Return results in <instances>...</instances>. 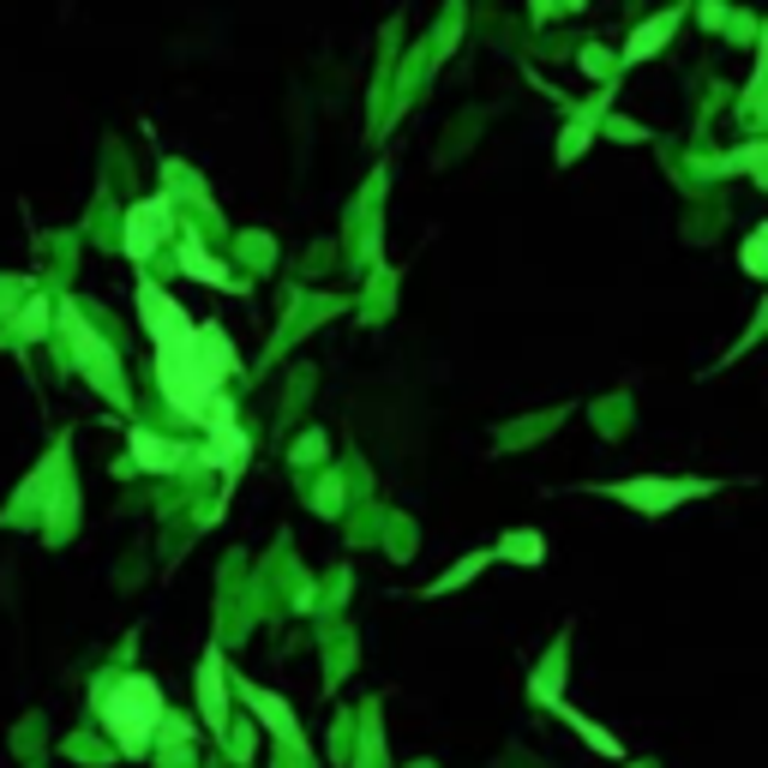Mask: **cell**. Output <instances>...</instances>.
Segmentation results:
<instances>
[{
  "label": "cell",
  "mask_w": 768,
  "mask_h": 768,
  "mask_svg": "<svg viewBox=\"0 0 768 768\" xmlns=\"http://www.w3.org/2000/svg\"><path fill=\"white\" fill-rule=\"evenodd\" d=\"M43 318H48V306H43V301H36V306H31V313H24V330H31V337H36V330H43Z\"/></svg>",
  "instance_id": "e0dca14e"
},
{
  "label": "cell",
  "mask_w": 768,
  "mask_h": 768,
  "mask_svg": "<svg viewBox=\"0 0 768 768\" xmlns=\"http://www.w3.org/2000/svg\"><path fill=\"white\" fill-rule=\"evenodd\" d=\"M624 768H631V763H624Z\"/></svg>",
  "instance_id": "ac0fdd59"
},
{
  "label": "cell",
  "mask_w": 768,
  "mask_h": 768,
  "mask_svg": "<svg viewBox=\"0 0 768 768\" xmlns=\"http://www.w3.org/2000/svg\"><path fill=\"white\" fill-rule=\"evenodd\" d=\"M133 463L138 468H174L181 463V444H169V439H150V432H133Z\"/></svg>",
  "instance_id": "8fae6325"
},
{
  "label": "cell",
  "mask_w": 768,
  "mask_h": 768,
  "mask_svg": "<svg viewBox=\"0 0 768 768\" xmlns=\"http://www.w3.org/2000/svg\"><path fill=\"white\" fill-rule=\"evenodd\" d=\"M157 240H169V199H138L133 211H126V252H133L138 264L157 252Z\"/></svg>",
  "instance_id": "8992f818"
},
{
  "label": "cell",
  "mask_w": 768,
  "mask_h": 768,
  "mask_svg": "<svg viewBox=\"0 0 768 768\" xmlns=\"http://www.w3.org/2000/svg\"><path fill=\"white\" fill-rule=\"evenodd\" d=\"M553 709L565 714V721L576 726V733L588 738V750H595V757H607V763H624V745H619V733H607V726H600V721H588V714H576L571 702H553Z\"/></svg>",
  "instance_id": "9c48e42d"
},
{
  "label": "cell",
  "mask_w": 768,
  "mask_h": 768,
  "mask_svg": "<svg viewBox=\"0 0 768 768\" xmlns=\"http://www.w3.org/2000/svg\"><path fill=\"white\" fill-rule=\"evenodd\" d=\"M181 264H187V276H204V283H228V271L211 259V252H199V247H187Z\"/></svg>",
  "instance_id": "5bb4252c"
},
{
  "label": "cell",
  "mask_w": 768,
  "mask_h": 768,
  "mask_svg": "<svg viewBox=\"0 0 768 768\" xmlns=\"http://www.w3.org/2000/svg\"><path fill=\"white\" fill-rule=\"evenodd\" d=\"M745 271H750V276H763V228L745 240Z\"/></svg>",
  "instance_id": "9a60e30c"
},
{
  "label": "cell",
  "mask_w": 768,
  "mask_h": 768,
  "mask_svg": "<svg viewBox=\"0 0 768 768\" xmlns=\"http://www.w3.org/2000/svg\"><path fill=\"white\" fill-rule=\"evenodd\" d=\"M678 19H685V12L667 7V12H655L648 24H636V31H631V48H624V60H648V55H660V48H667V36L678 31Z\"/></svg>",
  "instance_id": "ba28073f"
},
{
  "label": "cell",
  "mask_w": 768,
  "mask_h": 768,
  "mask_svg": "<svg viewBox=\"0 0 768 768\" xmlns=\"http://www.w3.org/2000/svg\"><path fill=\"white\" fill-rule=\"evenodd\" d=\"M600 493L631 505V510H643V517H667L673 505H685V498L714 493V481H612V486H600Z\"/></svg>",
  "instance_id": "3957f363"
},
{
  "label": "cell",
  "mask_w": 768,
  "mask_h": 768,
  "mask_svg": "<svg viewBox=\"0 0 768 768\" xmlns=\"http://www.w3.org/2000/svg\"><path fill=\"white\" fill-rule=\"evenodd\" d=\"M240 697H247V709L259 714V726L276 738V745H289V750H301V721H294V709L276 690H259V685H240Z\"/></svg>",
  "instance_id": "52a82bcc"
},
{
  "label": "cell",
  "mask_w": 768,
  "mask_h": 768,
  "mask_svg": "<svg viewBox=\"0 0 768 768\" xmlns=\"http://www.w3.org/2000/svg\"><path fill=\"white\" fill-rule=\"evenodd\" d=\"M97 714H102V726L114 733V745H121L126 757H145V750H150V733H157V721H162V690H157V678L126 673V678H114V685H102V690H97Z\"/></svg>",
  "instance_id": "6da1fadb"
},
{
  "label": "cell",
  "mask_w": 768,
  "mask_h": 768,
  "mask_svg": "<svg viewBox=\"0 0 768 768\" xmlns=\"http://www.w3.org/2000/svg\"><path fill=\"white\" fill-rule=\"evenodd\" d=\"M157 384H162V396H169V408L181 420H204L223 379H216L204 361H192V349H187V337H181L174 349H157Z\"/></svg>",
  "instance_id": "7a4b0ae2"
},
{
  "label": "cell",
  "mask_w": 768,
  "mask_h": 768,
  "mask_svg": "<svg viewBox=\"0 0 768 768\" xmlns=\"http://www.w3.org/2000/svg\"><path fill=\"white\" fill-rule=\"evenodd\" d=\"M228 757H240V763L252 757V733H247V726H240V733H235V726H228Z\"/></svg>",
  "instance_id": "2e32d148"
},
{
  "label": "cell",
  "mask_w": 768,
  "mask_h": 768,
  "mask_svg": "<svg viewBox=\"0 0 768 768\" xmlns=\"http://www.w3.org/2000/svg\"><path fill=\"white\" fill-rule=\"evenodd\" d=\"M493 558H510V565H541L546 558V541L534 529H510L505 541L493 546Z\"/></svg>",
  "instance_id": "30bf717a"
},
{
  "label": "cell",
  "mask_w": 768,
  "mask_h": 768,
  "mask_svg": "<svg viewBox=\"0 0 768 768\" xmlns=\"http://www.w3.org/2000/svg\"><path fill=\"white\" fill-rule=\"evenodd\" d=\"M192 690H199V714L216 738H228V667H223V648H204L199 673H192Z\"/></svg>",
  "instance_id": "277c9868"
},
{
  "label": "cell",
  "mask_w": 768,
  "mask_h": 768,
  "mask_svg": "<svg viewBox=\"0 0 768 768\" xmlns=\"http://www.w3.org/2000/svg\"><path fill=\"white\" fill-rule=\"evenodd\" d=\"M493 565V553H468L463 565H451L439 576V583H427V595H451V588H463V583H475V571H486Z\"/></svg>",
  "instance_id": "7c38bea8"
},
{
  "label": "cell",
  "mask_w": 768,
  "mask_h": 768,
  "mask_svg": "<svg viewBox=\"0 0 768 768\" xmlns=\"http://www.w3.org/2000/svg\"><path fill=\"white\" fill-rule=\"evenodd\" d=\"M138 318H145V330L157 337V349H174V342L192 330V318H187L157 283H138Z\"/></svg>",
  "instance_id": "5b68a950"
},
{
  "label": "cell",
  "mask_w": 768,
  "mask_h": 768,
  "mask_svg": "<svg viewBox=\"0 0 768 768\" xmlns=\"http://www.w3.org/2000/svg\"><path fill=\"white\" fill-rule=\"evenodd\" d=\"M72 342H79V361L91 366V373H97V384L109 391V384H114V354H102V349H97V337H91V330H79Z\"/></svg>",
  "instance_id": "4fadbf2b"
}]
</instances>
